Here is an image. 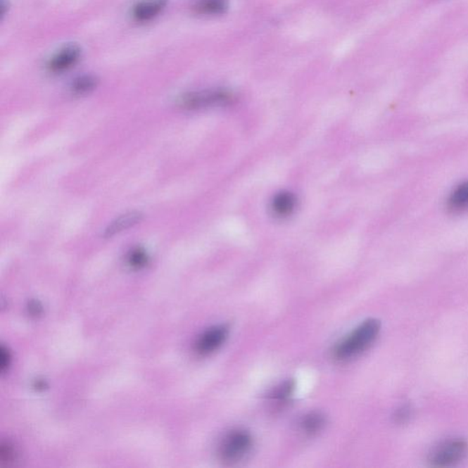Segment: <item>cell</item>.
Segmentation results:
<instances>
[{
    "instance_id": "6da1fadb",
    "label": "cell",
    "mask_w": 468,
    "mask_h": 468,
    "mask_svg": "<svg viewBox=\"0 0 468 468\" xmlns=\"http://www.w3.org/2000/svg\"><path fill=\"white\" fill-rule=\"evenodd\" d=\"M381 331L380 321L371 318L364 321L350 334L335 346L333 356L339 362H347L368 350Z\"/></svg>"
},
{
    "instance_id": "7a4b0ae2",
    "label": "cell",
    "mask_w": 468,
    "mask_h": 468,
    "mask_svg": "<svg viewBox=\"0 0 468 468\" xmlns=\"http://www.w3.org/2000/svg\"><path fill=\"white\" fill-rule=\"evenodd\" d=\"M253 448V438L244 430L232 431L223 438L219 455L223 463L234 464L244 460Z\"/></svg>"
},
{
    "instance_id": "3957f363",
    "label": "cell",
    "mask_w": 468,
    "mask_h": 468,
    "mask_svg": "<svg viewBox=\"0 0 468 468\" xmlns=\"http://www.w3.org/2000/svg\"><path fill=\"white\" fill-rule=\"evenodd\" d=\"M234 100V96L230 91L225 89H210L186 94L179 100V103L186 109L195 110L229 105Z\"/></svg>"
},
{
    "instance_id": "277c9868",
    "label": "cell",
    "mask_w": 468,
    "mask_h": 468,
    "mask_svg": "<svg viewBox=\"0 0 468 468\" xmlns=\"http://www.w3.org/2000/svg\"><path fill=\"white\" fill-rule=\"evenodd\" d=\"M468 453V443L463 439L450 440L437 446L430 455L434 467H445L460 463Z\"/></svg>"
},
{
    "instance_id": "5b68a950",
    "label": "cell",
    "mask_w": 468,
    "mask_h": 468,
    "mask_svg": "<svg viewBox=\"0 0 468 468\" xmlns=\"http://www.w3.org/2000/svg\"><path fill=\"white\" fill-rule=\"evenodd\" d=\"M229 336V327L220 325L210 327L198 339L196 342V351L201 355H209L219 350Z\"/></svg>"
},
{
    "instance_id": "8992f818",
    "label": "cell",
    "mask_w": 468,
    "mask_h": 468,
    "mask_svg": "<svg viewBox=\"0 0 468 468\" xmlns=\"http://www.w3.org/2000/svg\"><path fill=\"white\" fill-rule=\"evenodd\" d=\"M81 57V49L77 45H68L54 55L49 63V69L53 72H63L75 66Z\"/></svg>"
},
{
    "instance_id": "52a82bcc",
    "label": "cell",
    "mask_w": 468,
    "mask_h": 468,
    "mask_svg": "<svg viewBox=\"0 0 468 468\" xmlns=\"http://www.w3.org/2000/svg\"><path fill=\"white\" fill-rule=\"evenodd\" d=\"M296 207V196L289 191L279 192L271 201V210L277 218L284 219L291 215Z\"/></svg>"
},
{
    "instance_id": "ba28073f",
    "label": "cell",
    "mask_w": 468,
    "mask_h": 468,
    "mask_svg": "<svg viewBox=\"0 0 468 468\" xmlns=\"http://www.w3.org/2000/svg\"><path fill=\"white\" fill-rule=\"evenodd\" d=\"M167 4V0H143L134 6L133 14L139 21H148L157 17Z\"/></svg>"
},
{
    "instance_id": "9c48e42d",
    "label": "cell",
    "mask_w": 468,
    "mask_h": 468,
    "mask_svg": "<svg viewBox=\"0 0 468 468\" xmlns=\"http://www.w3.org/2000/svg\"><path fill=\"white\" fill-rule=\"evenodd\" d=\"M144 215L141 213L131 212L123 214L118 218H116L114 222L110 223L108 227L106 228L103 236L110 238L115 236V235L120 234V232L127 230L133 226L139 224L142 222Z\"/></svg>"
},
{
    "instance_id": "30bf717a",
    "label": "cell",
    "mask_w": 468,
    "mask_h": 468,
    "mask_svg": "<svg viewBox=\"0 0 468 468\" xmlns=\"http://www.w3.org/2000/svg\"><path fill=\"white\" fill-rule=\"evenodd\" d=\"M228 0H200L194 6V11L197 14L221 15L228 9Z\"/></svg>"
},
{
    "instance_id": "8fae6325",
    "label": "cell",
    "mask_w": 468,
    "mask_h": 468,
    "mask_svg": "<svg viewBox=\"0 0 468 468\" xmlns=\"http://www.w3.org/2000/svg\"><path fill=\"white\" fill-rule=\"evenodd\" d=\"M448 208L455 213L468 209V182L462 183L454 189L448 198Z\"/></svg>"
},
{
    "instance_id": "7c38bea8",
    "label": "cell",
    "mask_w": 468,
    "mask_h": 468,
    "mask_svg": "<svg viewBox=\"0 0 468 468\" xmlns=\"http://www.w3.org/2000/svg\"><path fill=\"white\" fill-rule=\"evenodd\" d=\"M325 417L320 412H310L303 417L301 421V428L305 434H316L322 430L325 425Z\"/></svg>"
},
{
    "instance_id": "4fadbf2b",
    "label": "cell",
    "mask_w": 468,
    "mask_h": 468,
    "mask_svg": "<svg viewBox=\"0 0 468 468\" xmlns=\"http://www.w3.org/2000/svg\"><path fill=\"white\" fill-rule=\"evenodd\" d=\"M97 77L94 75H82L76 78L72 84V91L73 94L77 96H84L94 91L98 85Z\"/></svg>"
},
{
    "instance_id": "5bb4252c",
    "label": "cell",
    "mask_w": 468,
    "mask_h": 468,
    "mask_svg": "<svg viewBox=\"0 0 468 468\" xmlns=\"http://www.w3.org/2000/svg\"><path fill=\"white\" fill-rule=\"evenodd\" d=\"M296 390V384L293 381H287L279 386L274 388L270 393V399L277 403H284L293 396Z\"/></svg>"
},
{
    "instance_id": "9a60e30c",
    "label": "cell",
    "mask_w": 468,
    "mask_h": 468,
    "mask_svg": "<svg viewBox=\"0 0 468 468\" xmlns=\"http://www.w3.org/2000/svg\"><path fill=\"white\" fill-rule=\"evenodd\" d=\"M148 257L142 248H134L128 255V262L134 268H141L148 263Z\"/></svg>"
},
{
    "instance_id": "2e32d148",
    "label": "cell",
    "mask_w": 468,
    "mask_h": 468,
    "mask_svg": "<svg viewBox=\"0 0 468 468\" xmlns=\"http://www.w3.org/2000/svg\"><path fill=\"white\" fill-rule=\"evenodd\" d=\"M410 416H411V410L403 407L396 412V419L398 423H405L406 420H408Z\"/></svg>"
}]
</instances>
